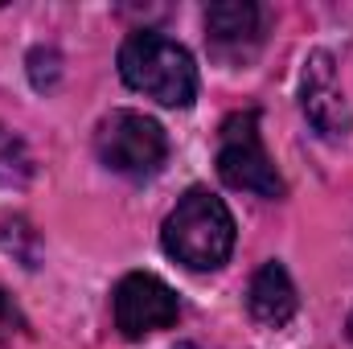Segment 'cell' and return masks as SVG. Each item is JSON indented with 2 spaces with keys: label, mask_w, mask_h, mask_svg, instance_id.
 Segmentation results:
<instances>
[{
  "label": "cell",
  "mask_w": 353,
  "mask_h": 349,
  "mask_svg": "<svg viewBox=\"0 0 353 349\" xmlns=\"http://www.w3.org/2000/svg\"><path fill=\"white\" fill-rule=\"evenodd\" d=\"M33 177V157L25 148V140L8 128H0V185H25Z\"/></svg>",
  "instance_id": "9c48e42d"
},
{
  "label": "cell",
  "mask_w": 353,
  "mask_h": 349,
  "mask_svg": "<svg viewBox=\"0 0 353 349\" xmlns=\"http://www.w3.org/2000/svg\"><path fill=\"white\" fill-rule=\"evenodd\" d=\"M247 308L251 317L267 325V329H283L296 308H300V296H296V283L288 275V267L279 259H267L255 275H251V288H247Z\"/></svg>",
  "instance_id": "ba28073f"
},
{
  "label": "cell",
  "mask_w": 353,
  "mask_h": 349,
  "mask_svg": "<svg viewBox=\"0 0 353 349\" xmlns=\"http://www.w3.org/2000/svg\"><path fill=\"white\" fill-rule=\"evenodd\" d=\"M300 107L308 115V123L329 136V140H341L350 136V103H345V90L337 83V66L325 50H316L308 62H304V83H300Z\"/></svg>",
  "instance_id": "8992f818"
},
{
  "label": "cell",
  "mask_w": 353,
  "mask_h": 349,
  "mask_svg": "<svg viewBox=\"0 0 353 349\" xmlns=\"http://www.w3.org/2000/svg\"><path fill=\"white\" fill-rule=\"evenodd\" d=\"M218 177L255 197H283V177L267 157L259 136V111H234L218 132Z\"/></svg>",
  "instance_id": "277c9868"
},
{
  "label": "cell",
  "mask_w": 353,
  "mask_h": 349,
  "mask_svg": "<svg viewBox=\"0 0 353 349\" xmlns=\"http://www.w3.org/2000/svg\"><path fill=\"white\" fill-rule=\"evenodd\" d=\"M12 325H17V312H12L8 296L0 292V337H8V333H12Z\"/></svg>",
  "instance_id": "30bf717a"
},
{
  "label": "cell",
  "mask_w": 353,
  "mask_h": 349,
  "mask_svg": "<svg viewBox=\"0 0 353 349\" xmlns=\"http://www.w3.org/2000/svg\"><path fill=\"white\" fill-rule=\"evenodd\" d=\"M161 247L189 271H218L234 251V218L226 201L193 185L161 226Z\"/></svg>",
  "instance_id": "6da1fadb"
},
{
  "label": "cell",
  "mask_w": 353,
  "mask_h": 349,
  "mask_svg": "<svg viewBox=\"0 0 353 349\" xmlns=\"http://www.w3.org/2000/svg\"><path fill=\"white\" fill-rule=\"evenodd\" d=\"M176 349H197V346H176Z\"/></svg>",
  "instance_id": "7c38bea8"
},
{
  "label": "cell",
  "mask_w": 353,
  "mask_h": 349,
  "mask_svg": "<svg viewBox=\"0 0 353 349\" xmlns=\"http://www.w3.org/2000/svg\"><path fill=\"white\" fill-rule=\"evenodd\" d=\"M350 341H353V317H350Z\"/></svg>",
  "instance_id": "8fae6325"
},
{
  "label": "cell",
  "mask_w": 353,
  "mask_h": 349,
  "mask_svg": "<svg viewBox=\"0 0 353 349\" xmlns=\"http://www.w3.org/2000/svg\"><path fill=\"white\" fill-rule=\"evenodd\" d=\"M259 25H263V12L251 0H222L205 8V33L214 54L222 58H247L259 41Z\"/></svg>",
  "instance_id": "52a82bcc"
},
{
  "label": "cell",
  "mask_w": 353,
  "mask_h": 349,
  "mask_svg": "<svg viewBox=\"0 0 353 349\" xmlns=\"http://www.w3.org/2000/svg\"><path fill=\"white\" fill-rule=\"evenodd\" d=\"M119 74L123 83L161 107H189L197 99V66L185 46L157 29H140L119 46Z\"/></svg>",
  "instance_id": "7a4b0ae2"
},
{
  "label": "cell",
  "mask_w": 353,
  "mask_h": 349,
  "mask_svg": "<svg viewBox=\"0 0 353 349\" xmlns=\"http://www.w3.org/2000/svg\"><path fill=\"white\" fill-rule=\"evenodd\" d=\"M111 308H115V329L128 337V341H144L161 329L176 325L181 317V300L176 292L152 271H132L115 283V296H111Z\"/></svg>",
  "instance_id": "5b68a950"
},
{
  "label": "cell",
  "mask_w": 353,
  "mask_h": 349,
  "mask_svg": "<svg viewBox=\"0 0 353 349\" xmlns=\"http://www.w3.org/2000/svg\"><path fill=\"white\" fill-rule=\"evenodd\" d=\"M94 152L99 161L119 177L144 181L157 177L169 161V136L152 115L140 111H111L99 132H94Z\"/></svg>",
  "instance_id": "3957f363"
}]
</instances>
